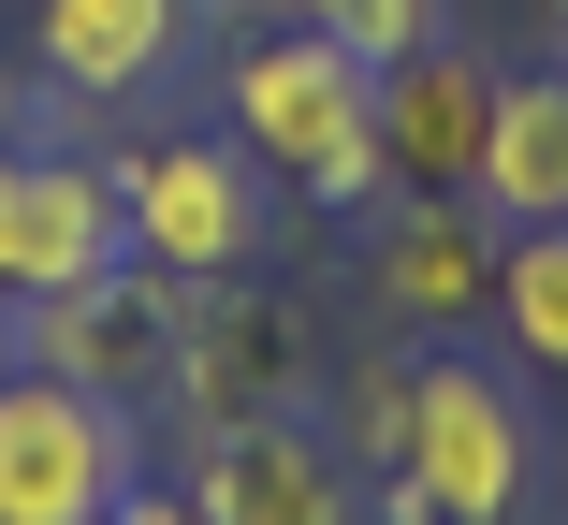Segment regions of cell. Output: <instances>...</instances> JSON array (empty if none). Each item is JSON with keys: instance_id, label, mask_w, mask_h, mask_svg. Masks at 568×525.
<instances>
[{"instance_id": "cell-6", "label": "cell", "mask_w": 568, "mask_h": 525, "mask_svg": "<svg viewBox=\"0 0 568 525\" xmlns=\"http://www.w3.org/2000/svg\"><path fill=\"white\" fill-rule=\"evenodd\" d=\"M102 263H132L118 175H102V161H59V147H0V306L88 292Z\"/></svg>"}, {"instance_id": "cell-8", "label": "cell", "mask_w": 568, "mask_h": 525, "mask_svg": "<svg viewBox=\"0 0 568 525\" xmlns=\"http://www.w3.org/2000/svg\"><path fill=\"white\" fill-rule=\"evenodd\" d=\"M481 132H496V73L467 44L379 59V175L394 190H467L481 175Z\"/></svg>"}, {"instance_id": "cell-7", "label": "cell", "mask_w": 568, "mask_h": 525, "mask_svg": "<svg viewBox=\"0 0 568 525\" xmlns=\"http://www.w3.org/2000/svg\"><path fill=\"white\" fill-rule=\"evenodd\" d=\"M190 511L204 525H351V467L306 408H234L190 453Z\"/></svg>"}, {"instance_id": "cell-13", "label": "cell", "mask_w": 568, "mask_h": 525, "mask_svg": "<svg viewBox=\"0 0 568 525\" xmlns=\"http://www.w3.org/2000/svg\"><path fill=\"white\" fill-rule=\"evenodd\" d=\"M496 336H510L539 380H568V220H539V234L496 249Z\"/></svg>"}, {"instance_id": "cell-14", "label": "cell", "mask_w": 568, "mask_h": 525, "mask_svg": "<svg viewBox=\"0 0 568 525\" xmlns=\"http://www.w3.org/2000/svg\"><path fill=\"white\" fill-rule=\"evenodd\" d=\"M292 30H335L351 59H408L437 44V0H292Z\"/></svg>"}, {"instance_id": "cell-5", "label": "cell", "mask_w": 568, "mask_h": 525, "mask_svg": "<svg viewBox=\"0 0 568 525\" xmlns=\"http://www.w3.org/2000/svg\"><path fill=\"white\" fill-rule=\"evenodd\" d=\"M175 322H190V277H161V263H102L88 292H44V306H16V351L44 365V380H73V394H161L175 380Z\"/></svg>"}, {"instance_id": "cell-4", "label": "cell", "mask_w": 568, "mask_h": 525, "mask_svg": "<svg viewBox=\"0 0 568 525\" xmlns=\"http://www.w3.org/2000/svg\"><path fill=\"white\" fill-rule=\"evenodd\" d=\"M118 496H132V408L73 394L16 351V380H0V525H102Z\"/></svg>"}, {"instance_id": "cell-16", "label": "cell", "mask_w": 568, "mask_h": 525, "mask_svg": "<svg viewBox=\"0 0 568 525\" xmlns=\"http://www.w3.org/2000/svg\"><path fill=\"white\" fill-rule=\"evenodd\" d=\"M102 525H204V511H190V482H175V496H161V482H132V496L102 511Z\"/></svg>"}, {"instance_id": "cell-18", "label": "cell", "mask_w": 568, "mask_h": 525, "mask_svg": "<svg viewBox=\"0 0 568 525\" xmlns=\"http://www.w3.org/2000/svg\"><path fill=\"white\" fill-rule=\"evenodd\" d=\"M554 30H568V0H554Z\"/></svg>"}, {"instance_id": "cell-15", "label": "cell", "mask_w": 568, "mask_h": 525, "mask_svg": "<svg viewBox=\"0 0 568 525\" xmlns=\"http://www.w3.org/2000/svg\"><path fill=\"white\" fill-rule=\"evenodd\" d=\"M394 438H408V365H365V380H351V453H365L379 482H394Z\"/></svg>"}, {"instance_id": "cell-11", "label": "cell", "mask_w": 568, "mask_h": 525, "mask_svg": "<svg viewBox=\"0 0 568 525\" xmlns=\"http://www.w3.org/2000/svg\"><path fill=\"white\" fill-rule=\"evenodd\" d=\"M467 204H481V220H510V234L568 220V73H496V132H481Z\"/></svg>"}, {"instance_id": "cell-10", "label": "cell", "mask_w": 568, "mask_h": 525, "mask_svg": "<svg viewBox=\"0 0 568 525\" xmlns=\"http://www.w3.org/2000/svg\"><path fill=\"white\" fill-rule=\"evenodd\" d=\"M175 394L204 408V424L277 408V394H292V306H263V292H190V322H175Z\"/></svg>"}, {"instance_id": "cell-1", "label": "cell", "mask_w": 568, "mask_h": 525, "mask_svg": "<svg viewBox=\"0 0 568 525\" xmlns=\"http://www.w3.org/2000/svg\"><path fill=\"white\" fill-rule=\"evenodd\" d=\"M234 147L306 190V204H365L379 175V59H351L335 30H263L234 44Z\"/></svg>"}, {"instance_id": "cell-17", "label": "cell", "mask_w": 568, "mask_h": 525, "mask_svg": "<svg viewBox=\"0 0 568 525\" xmlns=\"http://www.w3.org/2000/svg\"><path fill=\"white\" fill-rule=\"evenodd\" d=\"M0 380H16V306H0Z\"/></svg>"}, {"instance_id": "cell-9", "label": "cell", "mask_w": 568, "mask_h": 525, "mask_svg": "<svg viewBox=\"0 0 568 525\" xmlns=\"http://www.w3.org/2000/svg\"><path fill=\"white\" fill-rule=\"evenodd\" d=\"M30 44H44V73H59L73 102H132V88H161V73H175L190 0H44Z\"/></svg>"}, {"instance_id": "cell-12", "label": "cell", "mask_w": 568, "mask_h": 525, "mask_svg": "<svg viewBox=\"0 0 568 525\" xmlns=\"http://www.w3.org/2000/svg\"><path fill=\"white\" fill-rule=\"evenodd\" d=\"M379 292L408 306V322H467V306H496V234L467 190H408L394 234H379Z\"/></svg>"}, {"instance_id": "cell-2", "label": "cell", "mask_w": 568, "mask_h": 525, "mask_svg": "<svg viewBox=\"0 0 568 525\" xmlns=\"http://www.w3.org/2000/svg\"><path fill=\"white\" fill-rule=\"evenodd\" d=\"M525 467H539V438H525V394L496 365H467V351L408 365V438H394V482H379L394 525H510Z\"/></svg>"}, {"instance_id": "cell-3", "label": "cell", "mask_w": 568, "mask_h": 525, "mask_svg": "<svg viewBox=\"0 0 568 525\" xmlns=\"http://www.w3.org/2000/svg\"><path fill=\"white\" fill-rule=\"evenodd\" d=\"M118 220H132V263L219 292V277L263 263V161L234 132H175L146 161H118Z\"/></svg>"}]
</instances>
